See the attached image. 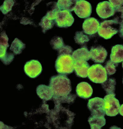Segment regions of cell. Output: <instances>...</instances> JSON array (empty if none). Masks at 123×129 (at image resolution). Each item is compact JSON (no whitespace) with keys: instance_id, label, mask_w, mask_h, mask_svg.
Listing matches in <instances>:
<instances>
[{"instance_id":"7a4b0ae2","label":"cell","mask_w":123,"mask_h":129,"mask_svg":"<svg viewBox=\"0 0 123 129\" xmlns=\"http://www.w3.org/2000/svg\"><path fill=\"white\" fill-rule=\"evenodd\" d=\"M74 61L72 55H59L55 61V67L57 72L61 75H66L73 72Z\"/></svg>"},{"instance_id":"4fadbf2b","label":"cell","mask_w":123,"mask_h":129,"mask_svg":"<svg viewBox=\"0 0 123 129\" xmlns=\"http://www.w3.org/2000/svg\"><path fill=\"white\" fill-rule=\"evenodd\" d=\"M100 26V23L97 19L94 18H89L84 22L82 29L85 33L92 35L97 33Z\"/></svg>"},{"instance_id":"277c9868","label":"cell","mask_w":123,"mask_h":129,"mask_svg":"<svg viewBox=\"0 0 123 129\" xmlns=\"http://www.w3.org/2000/svg\"><path fill=\"white\" fill-rule=\"evenodd\" d=\"M118 24L113 20H105L102 22L98 31L99 36L106 40L111 38L118 33L116 26Z\"/></svg>"},{"instance_id":"4316f807","label":"cell","mask_w":123,"mask_h":129,"mask_svg":"<svg viewBox=\"0 0 123 129\" xmlns=\"http://www.w3.org/2000/svg\"><path fill=\"white\" fill-rule=\"evenodd\" d=\"M14 4L13 1H6L4 3V5L2 7V12L4 14L7 13L10 11L12 9V6Z\"/></svg>"},{"instance_id":"603a6c76","label":"cell","mask_w":123,"mask_h":129,"mask_svg":"<svg viewBox=\"0 0 123 129\" xmlns=\"http://www.w3.org/2000/svg\"><path fill=\"white\" fill-rule=\"evenodd\" d=\"M74 39L78 44L82 45L88 42L90 40L87 36L84 34L82 31H77L75 33Z\"/></svg>"},{"instance_id":"6da1fadb","label":"cell","mask_w":123,"mask_h":129,"mask_svg":"<svg viewBox=\"0 0 123 129\" xmlns=\"http://www.w3.org/2000/svg\"><path fill=\"white\" fill-rule=\"evenodd\" d=\"M49 86L53 97L55 99L68 103L73 102L76 99V95L70 93L72 90L71 81L65 75H59L52 77Z\"/></svg>"},{"instance_id":"52a82bcc","label":"cell","mask_w":123,"mask_h":129,"mask_svg":"<svg viewBox=\"0 0 123 129\" xmlns=\"http://www.w3.org/2000/svg\"><path fill=\"white\" fill-rule=\"evenodd\" d=\"M55 20L60 27H68L72 26L74 19L70 12L67 10L57 11L55 13Z\"/></svg>"},{"instance_id":"5bb4252c","label":"cell","mask_w":123,"mask_h":129,"mask_svg":"<svg viewBox=\"0 0 123 129\" xmlns=\"http://www.w3.org/2000/svg\"><path fill=\"white\" fill-rule=\"evenodd\" d=\"M90 65L87 61L79 60L74 62V68L75 74L77 76L82 78L88 76V72Z\"/></svg>"},{"instance_id":"44dd1931","label":"cell","mask_w":123,"mask_h":129,"mask_svg":"<svg viewBox=\"0 0 123 129\" xmlns=\"http://www.w3.org/2000/svg\"><path fill=\"white\" fill-rule=\"evenodd\" d=\"M116 82L114 78H109L102 83V85L107 94H115V93Z\"/></svg>"},{"instance_id":"f546056e","label":"cell","mask_w":123,"mask_h":129,"mask_svg":"<svg viewBox=\"0 0 123 129\" xmlns=\"http://www.w3.org/2000/svg\"><path fill=\"white\" fill-rule=\"evenodd\" d=\"M122 67L123 68V62H122Z\"/></svg>"},{"instance_id":"9a60e30c","label":"cell","mask_w":123,"mask_h":129,"mask_svg":"<svg viewBox=\"0 0 123 129\" xmlns=\"http://www.w3.org/2000/svg\"><path fill=\"white\" fill-rule=\"evenodd\" d=\"M76 92L78 96L82 99L90 98L93 93V89L88 83L82 82L78 84L76 87Z\"/></svg>"},{"instance_id":"8992f818","label":"cell","mask_w":123,"mask_h":129,"mask_svg":"<svg viewBox=\"0 0 123 129\" xmlns=\"http://www.w3.org/2000/svg\"><path fill=\"white\" fill-rule=\"evenodd\" d=\"M87 107L91 115L104 117L106 113L104 99L96 97L89 100Z\"/></svg>"},{"instance_id":"5b68a950","label":"cell","mask_w":123,"mask_h":129,"mask_svg":"<svg viewBox=\"0 0 123 129\" xmlns=\"http://www.w3.org/2000/svg\"><path fill=\"white\" fill-rule=\"evenodd\" d=\"M115 96V94H107L104 99L106 114L110 117L116 116L119 113L120 105Z\"/></svg>"},{"instance_id":"ac0fdd59","label":"cell","mask_w":123,"mask_h":129,"mask_svg":"<svg viewBox=\"0 0 123 129\" xmlns=\"http://www.w3.org/2000/svg\"><path fill=\"white\" fill-rule=\"evenodd\" d=\"M37 94L43 100L48 101L53 97V94L49 86L41 85H39L36 89Z\"/></svg>"},{"instance_id":"ba28073f","label":"cell","mask_w":123,"mask_h":129,"mask_svg":"<svg viewBox=\"0 0 123 129\" xmlns=\"http://www.w3.org/2000/svg\"><path fill=\"white\" fill-rule=\"evenodd\" d=\"M74 11L80 18H87L91 14V6L87 1L83 0L77 1Z\"/></svg>"},{"instance_id":"d6986e66","label":"cell","mask_w":123,"mask_h":129,"mask_svg":"<svg viewBox=\"0 0 123 129\" xmlns=\"http://www.w3.org/2000/svg\"><path fill=\"white\" fill-rule=\"evenodd\" d=\"M91 129H101L105 125L106 119L103 116L91 115L88 119Z\"/></svg>"},{"instance_id":"f1b7e54d","label":"cell","mask_w":123,"mask_h":129,"mask_svg":"<svg viewBox=\"0 0 123 129\" xmlns=\"http://www.w3.org/2000/svg\"><path fill=\"white\" fill-rule=\"evenodd\" d=\"M119 112L120 114L123 116V104L120 107Z\"/></svg>"},{"instance_id":"4dcf8cb0","label":"cell","mask_w":123,"mask_h":129,"mask_svg":"<svg viewBox=\"0 0 123 129\" xmlns=\"http://www.w3.org/2000/svg\"><path fill=\"white\" fill-rule=\"evenodd\" d=\"M122 83H123V80H122Z\"/></svg>"},{"instance_id":"d4e9b609","label":"cell","mask_w":123,"mask_h":129,"mask_svg":"<svg viewBox=\"0 0 123 129\" xmlns=\"http://www.w3.org/2000/svg\"><path fill=\"white\" fill-rule=\"evenodd\" d=\"M115 12L123 13V1H109Z\"/></svg>"},{"instance_id":"7c38bea8","label":"cell","mask_w":123,"mask_h":129,"mask_svg":"<svg viewBox=\"0 0 123 129\" xmlns=\"http://www.w3.org/2000/svg\"><path fill=\"white\" fill-rule=\"evenodd\" d=\"M90 53L91 59L95 63H100L104 62L107 55V50L100 46L92 47Z\"/></svg>"},{"instance_id":"30bf717a","label":"cell","mask_w":123,"mask_h":129,"mask_svg":"<svg viewBox=\"0 0 123 129\" xmlns=\"http://www.w3.org/2000/svg\"><path fill=\"white\" fill-rule=\"evenodd\" d=\"M8 38L5 33L1 35V58L4 64H9L12 62L14 58L13 54H8L7 50L9 45L8 44Z\"/></svg>"},{"instance_id":"8fae6325","label":"cell","mask_w":123,"mask_h":129,"mask_svg":"<svg viewBox=\"0 0 123 129\" xmlns=\"http://www.w3.org/2000/svg\"><path fill=\"white\" fill-rule=\"evenodd\" d=\"M96 12L100 17L103 19H107L113 16L115 11L112 5L108 1L101 2L98 4Z\"/></svg>"},{"instance_id":"3957f363","label":"cell","mask_w":123,"mask_h":129,"mask_svg":"<svg viewBox=\"0 0 123 129\" xmlns=\"http://www.w3.org/2000/svg\"><path fill=\"white\" fill-rule=\"evenodd\" d=\"M88 78L92 82L102 83L107 79V74L105 68L100 64H93L88 71Z\"/></svg>"},{"instance_id":"cb8c5ba5","label":"cell","mask_w":123,"mask_h":129,"mask_svg":"<svg viewBox=\"0 0 123 129\" xmlns=\"http://www.w3.org/2000/svg\"><path fill=\"white\" fill-rule=\"evenodd\" d=\"M118 65V64L115 63L110 60L108 61L104 67L107 74L111 75L115 74L116 71V67Z\"/></svg>"},{"instance_id":"83f0119b","label":"cell","mask_w":123,"mask_h":129,"mask_svg":"<svg viewBox=\"0 0 123 129\" xmlns=\"http://www.w3.org/2000/svg\"><path fill=\"white\" fill-rule=\"evenodd\" d=\"M119 32L120 37L123 38V21L120 24Z\"/></svg>"},{"instance_id":"9c48e42d","label":"cell","mask_w":123,"mask_h":129,"mask_svg":"<svg viewBox=\"0 0 123 129\" xmlns=\"http://www.w3.org/2000/svg\"><path fill=\"white\" fill-rule=\"evenodd\" d=\"M25 73L28 76L35 78L41 73L42 68L41 63L37 60H33L28 61L24 67Z\"/></svg>"},{"instance_id":"7402d4cb","label":"cell","mask_w":123,"mask_h":129,"mask_svg":"<svg viewBox=\"0 0 123 129\" xmlns=\"http://www.w3.org/2000/svg\"><path fill=\"white\" fill-rule=\"evenodd\" d=\"M25 48V44L17 38L15 39L11 45L10 50L15 54H19Z\"/></svg>"},{"instance_id":"2e32d148","label":"cell","mask_w":123,"mask_h":129,"mask_svg":"<svg viewBox=\"0 0 123 129\" xmlns=\"http://www.w3.org/2000/svg\"><path fill=\"white\" fill-rule=\"evenodd\" d=\"M110 60L118 64L123 61V46L117 45L113 47L110 55Z\"/></svg>"},{"instance_id":"e0dca14e","label":"cell","mask_w":123,"mask_h":129,"mask_svg":"<svg viewBox=\"0 0 123 129\" xmlns=\"http://www.w3.org/2000/svg\"><path fill=\"white\" fill-rule=\"evenodd\" d=\"M72 56L74 62L79 60L87 61L90 59V51L86 47L75 50L73 53Z\"/></svg>"},{"instance_id":"ffe728a7","label":"cell","mask_w":123,"mask_h":129,"mask_svg":"<svg viewBox=\"0 0 123 129\" xmlns=\"http://www.w3.org/2000/svg\"><path fill=\"white\" fill-rule=\"evenodd\" d=\"M77 1H58V6L59 10L72 12L74 10Z\"/></svg>"},{"instance_id":"484cf974","label":"cell","mask_w":123,"mask_h":129,"mask_svg":"<svg viewBox=\"0 0 123 129\" xmlns=\"http://www.w3.org/2000/svg\"><path fill=\"white\" fill-rule=\"evenodd\" d=\"M52 45L54 49L59 50L64 45L63 40L61 37H57L51 41Z\"/></svg>"}]
</instances>
